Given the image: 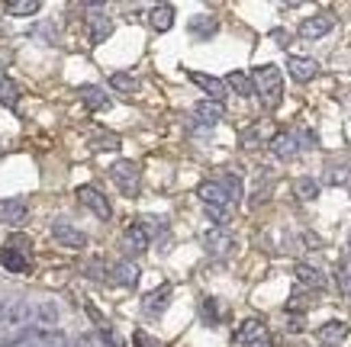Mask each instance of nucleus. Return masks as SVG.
I'll use <instances>...</instances> for the list:
<instances>
[{
  "mask_svg": "<svg viewBox=\"0 0 351 347\" xmlns=\"http://www.w3.org/2000/svg\"><path fill=\"white\" fill-rule=\"evenodd\" d=\"M252 81H255V90H258V97H261V103H265L267 110H277L280 100H284L280 68H277V64H261V68H255Z\"/></svg>",
  "mask_w": 351,
  "mask_h": 347,
  "instance_id": "f257e3e1",
  "label": "nucleus"
},
{
  "mask_svg": "<svg viewBox=\"0 0 351 347\" xmlns=\"http://www.w3.org/2000/svg\"><path fill=\"white\" fill-rule=\"evenodd\" d=\"M3 328H16V331H32L39 325V303H26V299H13L7 303V316H3Z\"/></svg>",
  "mask_w": 351,
  "mask_h": 347,
  "instance_id": "f03ea898",
  "label": "nucleus"
},
{
  "mask_svg": "<svg viewBox=\"0 0 351 347\" xmlns=\"http://www.w3.org/2000/svg\"><path fill=\"white\" fill-rule=\"evenodd\" d=\"M0 347H68L62 331H43V328H32V331H23V335L3 341Z\"/></svg>",
  "mask_w": 351,
  "mask_h": 347,
  "instance_id": "7ed1b4c3",
  "label": "nucleus"
},
{
  "mask_svg": "<svg viewBox=\"0 0 351 347\" xmlns=\"http://www.w3.org/2000/svg\"><path fill=\"white\" fill-rule=\"evenodd\" d=\"M110 177H113V183L119 187V193H123V196H136V193H138V180H142V170H138L136 161L123 158V161H117V164L110 168Z\"/></svg>",
  "mask_w": 351,
  "mask_h": 347,
  "instance_id": "20e7f679",
  "label": "nucleus"
},
{
  "mask_svg": "<svg viewBox=\"0 0 351 347\" xmlns=\"http://www.w3.org/2000/svg\"><path fill=\"white\" fill-rule=\"evenodd\" d=\"M75 196H77V203H81V206H87V209L94 212L97 219L110 222V216H113V206H110V200H107V196H104V193H100L97 187L84 183V187L75 190Z\"/></svg>",
  "mask_w": 351,
  "mask_h": 347,
  "instance_id": "39448f33",
  "label": "nucleus"
},
{
  "mask_svg": "<svg viewBox=\"0 0 351 347\" xmlns=\"http://www.w3.org/2000/svg\"><path fill=\"white\" fill-rule=\"evenodd\" d=\"M52 238L62 244V248H71V251H81V248H87V235L81 229H75L71 222H64V219L52 222Z\"/></svg>",
  "mask_w": 351,
  "mask_h": 347,
  "instance_id": "423d86ee",
  "label": "nucleus"
},
{
  "mask_svg": "<svg viewBox=\"0 0 351 347\" xmlns=\"http://www.w3.org/2000/svg\"><path fill=\"white\" fill-rule=\"evenodd\" d=\"M203 248H206L210 257H226V254H232L235 238L226 229H210L206 235H203Z\"/></svg>",
  "mask_w": 351,
  "mask_h": 347,
  "instance_id": "0eeeda50",
  "label": "nucleus"
},
{
  "mask_svg": "<svg viewBox=\"0 0 351 347\" xmlns=\"http://www.w3.org/2000/svg\"><path fill=\"white\" fill-rule=\"evenodd\" d=\"M223 116H226V110H223V103H216V100H200V103L193 106V123H197L200 129L219 126Z\"/></svg>",
  "mask_w": 351,
  "mask_h": 347,
  "instance_id": "6e6552de",
  "label": "nucleus"
},
{
  "mask_svg": "<svg viewBox=\"0 0 351 347\" xmlns=\"http://www.w3.org/2000/svg\"><path fill=\"white\" fill-rule=\"evenodd\" d=\"M149 238H152V231L145 229V222L138 219L123 235V248H126V254H142V251H149Z\"/></svg>",
  "mask_w": 351,
  "mask_h": 347,
  "instance_id": "1a4fd4ad",
  "label": "nucleus"
},
{
  "mask_svg": "<svg viewBox=\"0 0 351 347\" xmlns=\"http://www.w3.org/2000/svg\"><path fill=\"white\" fill-rule=\"evenodd\" d=\"M197 193H200L203 206H223V209L232 206V196H229V190H226L219 180H206V183H200Z\"/></svg>",
  "mask_w": 351,
  "mask_h": 347,
  "instance_id": "9d476101",
  "label": "nucleus"
},
{
  "mask_svg": "<svg viewBox=\"0 0 351 347\" xmlns=\"http://www.w3.org/2000/svg\"><path fill=\"white\" fill-rule=\"evenodd\" d=\"M332 26H335L332 13H316V16H306V20L300 23V36L303 39H319V36L332 32Z\"/></svg>",
  "mask_w": 351,
  "mask_h": 347,
  "instance_id": "9b49d317",
  "label": "nucleus"
},
{
  "mask_svg": "<svg viewBox=\"0 0 351 347\" xmlns=\"http://www.w3.org/2000/svg\"><path fill=\"white\" fill-rule=\"evenodd\" d=\"M187 77L200 87L203 94H210V100H216V103H223L226 100V87H229L226 81H219V77H213V74H203V71H191Z\"/></svg>",
  "mask_w": 351,
  "mask_h": 347,
  "instance_id": "f8f14e48",
  "label": "nucleus"
},
{
  "mask_svg": "<svg viewBox=\"0 0 351 347\" xmlns=\"http://www.w3.org/2000/svg\"><path fill=\"white\" fill-rule=\"evenodd\" d=\"M287 71H290V77H293V81L306 84V81H313V77L319 74V62L303 58V55H290V58H287Z\"/></svg>",
  "mask_w": 351,
  "mask_h": 347,
  "instance_id": "ddd939ff",
  "label": "nucleus"
},
{
  "mask_svg": "<svg viewBox=\"0 0 351 347\" xmlns=\"http://www.w3.org/2000/svg\"><path fill=\"white\" fill-rule=\"evenodd\" d=\"M26 216H29L26 200H20V196H13V200H0V222H3V225H23Z\"/></svg>",
  "mask_w": 351,
  "mask_h": 347,
  "instance_id": "4468645a",
  "label": "nucleus"
},
{
  "mask_svg": "<svg viewBox=\"0 0 351 347\" xmlns=\"http://www.w3.org/2000/svg\"><path fill=\"white\" fill-rule=\"evenodd\" d=\"M0 267L10 270V274H26V270H29V254L23 251V248L7 244V248L0 251Z\"/></svg>",
  "mask_w": 351,
  "mask_h": 347,
  "instance_id": "2eb2a0df",
  "label": "nucleus"
},
{
  "mask_svg": "<svg viewBox=\"0 0 351 347\" xmlns=\"http://www.w3.org/2000/svg\"><path fill=\"white\" fill-rule=\"evenodd\" d=\"M265 341V325L258 322V318H248V322H242V328L235 331L232 344L235 347H248V344H261Z\"/></svg>",
  "mask_w": 351,
  "mask_h": 347,
  "instance_id": "dca6fc26",
  "label": "nucleus"
},
{
  "mask_svg": "<svg viewBox=\"0 0 351 347\" xmlns=\"http://www.w3.org/2000/svg\"><path fill=\"white\" fill-rule=\"evenodd\" d=\"M348 337V325L345 322H326V325H319V331H316V341L319 344H326V347H339L341 341Z\"/></svg>",
  "mask_w": 351,
  "mask_h": 347,
  "instance_id": "f3484780",
  "label": "nucleus"
},
{
  "mask_svg": "<svg viewBox=\"0 0 351 347\" xmlns=\"http://www.w3.org/2000/svg\"><path fill=\"white\" fill-rule=\"evenodd\" d=\"M271 151H274L277 158H284V161L297 158V155H300V142H297V136H293V132H277V136L271 138Z\"/></svg>",
  "mask_w": 351,
  "mask_h": 347,
  "instance_id": "a211bd4d",
  "label": "nucleus"
},
{
  "mask_svg": "<svg viewBox=\"0 0 351 347\" xmlns=\"http://www.w3.org/2000/svg\"><path fill=\"white\" fill-rule=\"evenodd\" d=\"M94 10V16H87V26H90V45H100L110 39V32H113V23H110V16H100V7H90Z\"/></svg>",
  "mask_w": 351,
  "mask_h": 347,
  "instance_id": "6ab92c4d",
  "label": "nucleus"
},
{
  "mask_svg": "<svg viewBox=\"0 0 351 347\" xmlns=\"http://www.w3.org/2000/svg\"><path fill=\"white\" fill-rule=\"evenodd\" d=\"M168 303H171V283H161L155 293L145 296L142 309H145V316H161V312L168 309Z\"/></svg>",
  "mask_w": 351,
  "mask_h": 347,
  "instance_id": "aec40b11",
  "label": "nucleus"
},
{
  "mask_svg": "<svg viewBox=\"0 0 351 347\" xmlns=\"http://www.w3.org/2000/svg\"><path fill=\"white\" fill-rule=\"evenodd\" d=\"M216 29H219V23H216V16L197 13V16L191 20V36H193V39H200V42H206L210 36H216Z\"/></svg>",
  "mask_w": 351,
  "mask_h": 347,
  "instance_id": "412c9836",
  "label": "nucleus"
},
{
  "mask_svg": "<svg viewBox=\"0 0 351 347\" xmlns=\"http://www.w3.org/2000/svg\"><path fill=\"white\" fill-rule=\"evenodd\" d=\"M77 94H81V103L87 110H107L110 106V97L104 94V87H97V84H84Z\"/></svg>",
  "mask_w": 351,
  "mask_h": 347,
  "instance_id": "4be33fe9",
  "label": "nucleus"
},
{
  "mask_svg": "<svg viewBox=\"0 0 351 347\" xmlns=\"http://www.w3.org/2000/svg\"><path fill=\"white\" fill-rule=\"evenodd\" d=\"M149 23L155 32H168L174 26V7L171 3H158V7H152L149 13Z\"/></svg>",
  "mask_w": 351,
  "mask_h": 347,
  "instance_id": "5701e85b",
  "label": "nucleus"
},
{
  "mask_svg": "<svg viewBox=\"0 0 351 347\" xmlns=\"http://www.w3.org/2000/svg\"><path fill=\"white\" fill-rule=\"evenodd\" d=\"M0 103L7 106V110L20 106V87H16V81H13L10 74H0Z\"/></svg>",
  "mask_w": 351,
  "mask_h": 347,
  "instance_id": "b1692460",
  "label": "nucleus"
},
{
  "mask_svg": "<svg viewBox=\"0 0 351 347\" xmlns=\"http://www.w3.org/2000/svg\"><path fill=\"white\" fill-rule=\"evenodd\" d=\"M110 280L119 283V286H136L138 283V267L136 264H129V261L113 264V277H110Z\"/></svg>",
  "mask_w": 351,
  "mask_h": 347,
  "instance_id": "393cba45",
  "label": "nucleus"
},
{
  "mask_svg": "<svg viewBox=\"0 0 351 347\" xmlns=\"http://www.w3.org/2000/svg\"><path fill=\"white\" fill-rule=\"evenodd\" d=\"M293 274H297V280L303 286H309V290H322V286H326V277H322L316 267H309V264H297Z\"/></svg>",
  "mask_w": 351,
  "mask_h": 347,
  "instance_id": "a878e982",
  "label": "nucleus"
},
{
  "mask_svg": "<svg viewBox=\"0 0 351 347\" xmlns=\"http://www.w3.org/2000/svg\"><path fill=\"white\" fill-rule=\"evenodd\" d=\"M226 84L232 87L239 97H255V81H252V74H242V71H232L229 77H226Z\"/></svg>",
  "mask_w": 351,
  "mask_h": 347,
  "instance_id": "bb28decb",
  "label": "nucleus"
},
{
  "mask_svg": "<svg viewBox=\"0 0 351 347\" xmlns=\"http://www.w3.org/2000/svg\"><path fill=\"white\" fill-rule=\"evenodd\" d=\"M39 7H43L39 0H10V3L3 7V13H7V16H36Z\"/></svg>",
  "mask_w": 351,
  "mask_h": 347,
  "instance_id": "cd10ccee",
  "label": "nucleus"
},
{
  "mask_svg": "<svg viewBox=\"0 0 351 347\" xmlns=\"http://www.w3.org/2000/svg\"><path fill=\"white\" fill-rule=\"evenodd\" d=\"M110 87L119 90V94H129V97L138 94V81L132 77V74H123V71H117L113 77H110Z\"/></svg>",
  "mask_w": 351,
  "mask_h": 347,
  "instance_id": "c85d7f7f",
  "label": "nucleus"
},
{
  "mask_svg": "<svg viewBox=\"0 0 351 347\" xmlns=\"http://www.w3.org/2000/svg\"><path fill=\"white\" fill-rule=\"evenodd\" d=\"M293 190H297L300 200H316V196H319V180L297 177V180H293Z\"/></svg>",
  "mask_w": 351,
  "mask_h": 347,
  "instance_id": "c756f323",
  "label": "nucleus"
},
{
  "mask_svg": "<svg viewBox=\"0 0 351 347\" xmlns=\"http://www.w3.org/2000/svg\"><path fill=\"white\" fill-rule=\"evenodd\" d=\"M326 183H332V187H351V170L348 168H329Z\"/></svg>",
  "mask_w": 351,
  "mask_h": 347,
  "instance_id": "7c9ffc66",
  "label": "nucleus"
},
{
  "mask_svg": "<svg viewBox=\"0 0 351 347\" xmlns=\"http://www.w3.org/2000/svg\"><path fill=\"white\" fill-rule=\"evenodd\" d=\"M219 183H223V187L229 190V196H232V203L242 200V180L235 177V174H223V177H219Z\"/></svg>",
  "mask_w": 351,
  "mask_h": 347,
  "instance_id": "2f4dec72",
  "label": "nucleus"
},
{
  "mask_svg": "<svg viewBox=\"0 0 351 347\" xmlns=\"http://www.w3.org/2000/svg\"><path fill=\"white\" fill-rule=\"evenodd\" d=\"M113 148H119V138L117 136H100L94 142V151H113Z\"/></svg>",
  "mask_w": 351,
  "mask_h": 347,
  "instance_id": "473e14b6",
  "label": "nucleus"
},
{
  "mask_svg": "<svg viewBox=\"0 0 351 347\" xmlns=\"http://www.w3.org/2000/svg\"><path fill=\"white\" fill-rule=\"evenodd\" d=\"M339 283L345 293H351V264H341L339 267Z\"/></svg>",
  "mask_w": 351,
  "mask_h": 347,
  "instance_id": "72a5a7b5",
  "label": "nucleus"
},
{
  "mask_svg": "<svg viewBox=\"0 0 351 347\" xmlns=\"http://www.w3.org/2000/svg\"><path fill=\"white\" fill-rule=\"evenodd\" d=\"M68 347H100V344H97L94 337H77L75 344H68Z\"/></svg>",
  "mask_w": 351,
  "mask_h": 347,
  "instance_id": "f704fd0d",
  "label": "nucleus"
},
{
  "mask_svg": "<svg viewBox=\"0 0 351 347\" xmlns=\"http://www.w3.org/2000/svg\"><path fill=\"white\" fill-rule=\"evenodd\" d=\"M274 39H277V45H287V32L277 29V32H274Z\"/></svg>",
  "mask_w": 351,
  "mask_h": 347,
  "instance_id": "c9c22d12",
  "label": "nucleus"
},
{
  "mask_svg": "<svg viewBox=\"0 0 351 347\" xmlns=\"http://www.w3.org/2000/svg\"><path fill=\"white\" fill-rule=\"evenodd\" d=\"M3 316H7V303H0V325H3Z\"/></svg>",
  "mask_w": 351,
  "mask_h": 347,
  "instance_id": "e433bc0d",
  "label": "nucleus"
},
{
  "mask_svg": "<svg viewBox=\"0 0 351 347\" xmlns=\"http://www.w3.org/2000/svg\"><path fill=\"white\" fill-rule=\"evenodd\" d=\"M348 296H351V293H348Z\"/></svg>",
  "mask_w": 351,
  "mask_h": 347,
  "instance_id": "4c0bfd02",
  "label": "nucleus"
}]
</instances>
